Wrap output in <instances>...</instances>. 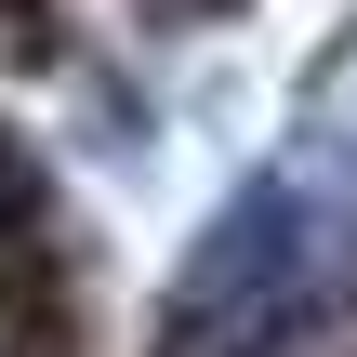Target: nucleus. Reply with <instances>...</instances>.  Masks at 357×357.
<instances>
[{
  "mask_svg": "<svg viewBox=\"0 0 357 357\" xmlns=\"http://www.w3.org/2000/svg\"><path fill=\"white\" fill-rule=\"evenodd\" d=\"M172 13H238V0H172Z\"/></svg>",
  "mask_w": 357,
  "mask_h": 357,
  "instance_id": "obj_2",
  "label": "nucleus"
},
{
  "mask_svg": "<svg viewBox=\"0 0 357 357\" xmlns=\"http://www.w3.org/2000/svg\"><path fill=\"white\" fill-rule=\"evenodd\" d=\"M79 119H93V132H79L93 159H132V146H146V106H132L106 66H79Z\"/></svg>",
  "mask_w": 357,
  "mask_h": 357,
  "instance_id": "obj_1",
  "label": "nucleus"
}]
</instances>
